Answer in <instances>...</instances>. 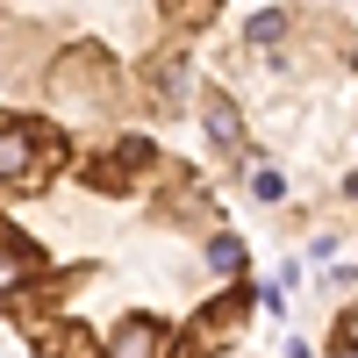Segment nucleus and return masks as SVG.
Wrapping results in <instances>:
<instances>
[{
    "instance_id": "f257e3e1",
    "label": "nucleus",
    "mask_w": 358,
    "mask_h": 358,
    "mask_svg": "<svg viewBox=\"0 0 358 358\" xmlns=\"http://www.w3.org/2000/svg\"><path fill=\"white\" fill-rule=\"evenodd\" d=\"M108 358H165V322L158 315H129L108 337Z\"/></svg>"
},
{
    "instance_id": "f03ea898",
    "label": "nucleus",
    "mask_w": 358,
    "mask_h": 358,
    "mask_svg": "<svg viewBox=\"0 0 358 358\" xmlns=\"http://www.w3.org/2000/svg\"><path fill=\"white\" fill-rule=\"evenodd\" d=\"M330 358H358V301L337 315V344H330Z\"/></svg>"
}]
</instances>
